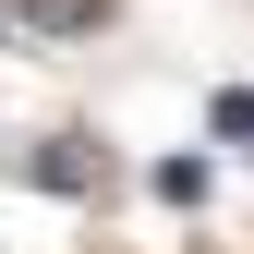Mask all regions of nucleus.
Listing matches in <instances>:
<instances>
[{"instance_id":"nucleus-2","label":"nucleus","mask_w":254,"mask_h":254,"mask_svg":"<svg viewBox=\"0 0 254 254\" xmlns=\"http://www.w3.org/2000/svg\"><path fill=\"white\" fill-rule=\"evenodd\" d=\"M24 24H97V0H12Z\"/></svg>"},{"instance_id":"nucleus-1","label":"nucleus","mask_w":254,"mask_h":254,"mask_svg":"<svg viewBox=\"0 0 254 254\" xmlns=\"http://www.w3.org/2000/svg\"><path fill=\"white\" fill-rule=\"evenodd\" d=\"M206 121H218V145H254V85H230V97H218Z\"/></svg>"}]
</instances>
